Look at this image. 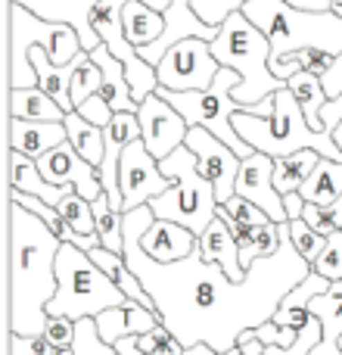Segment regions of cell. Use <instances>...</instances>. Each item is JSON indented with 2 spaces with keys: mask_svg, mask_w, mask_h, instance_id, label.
Returning a JSON list of instances; mask_svg holds the SVG:
<instances>
[{
  "mask_svg": "<svg viewBox=\"0 0 342 355\" xmlns=\"http://www.w3.org/2000/svg\"><path fill=\"white\" fill-rule=\"evenodd\" d=\"M153 218L150 202L125 212V262L153 293L162 324L183 346L208 343L218 352L233 349L240 334L274 318L280 300L312 271V262L289 240V221L280 225V250L255 259L246 281H233L221 262H208L199 243L187 259L156 262L143 250V234Z\"/></svg>",
  "mask_w": 342,
  "mask_h": 355,
  "instance_id": "6da1fadb",
  "label": "cell"
},
{
  "mask_svg": "<svg viewBox=\"0 0 342 355\" xmlns=\"http://www.w3.org/2000/svg\"><path fill=\"white\" fill-rule=\"evenodd\" d=\"M62 240L22 202L10 200V331L44 334L56 293Z\"/></svg>",
  "mask_w": 342,
  "mask_h": 355,
  "instance_id": "7a4b0ae2",
  "label": "cell"
},
{
  "mask_svg": "<svg viewBox=\"0 0 342 355\" xmlns=\"http://www.w3.org/2000/svg\"><path fill=\"white\" fill-rule=\"evenodd\" d=\"M233 128L237 135L249 144L252 150L268 156H289L296 150H318L327 159H339L342 162V150L336 147L333 135L327 131H314L308 125L305 112H302L299 100H296L293 87L283 85L274 94V112L271 116H255L246 106H240L233 112Z\"/></svg>",
  "mask_w": 342,
  "mask_h": 355,
  "instance_id": "3957f363",
  "label": "cell"
},
{
  "mask_svg": "<svg viewBox=\"0 0 342 355\" xmlns=\"http://www.w3.org/2000/svg\"><path fill=\"white\" fill-rule=\"evenodd\" d=\"M212 53L221 66H231L240 72V85L231 87V97L240 106L262 103L274 91H280L287 81L271 72V41L243 10H233L212 37Z\"/></svg>",
  "mask_w": 342,
  "mask_h": 355,
  "instance_id": "277c9868",
  "label": "cell"
},
{
  "mask_svg": "<svg viewBox=\"0 0 342 355\" xmlns=\"http://www.w3.org/2000/svg\"><path fill=\"white\" fill-rule=\"evenodd\" d=\"M243 12L268 35L271 62L302 47L342 53V16L333 10H302L289 0H246Z\"/></svg>",
  "mask_w": 342,
  "mask_h": 355,
  "instance_id": "5b68a950",
  "label": "cell"
},
{
  "mask_svg": "<svg viewBox=\"0 0 342 355\" xmlns=\"http://www.w3.org/2000/svg\"><path fill=\"white\" fill-rule=\"evenodd\" d=\"M128 293L91 259V252L75 243H62L56 256V293L50 300V315H69V318H87L100 315L103 309L125 306Z\"/></svg>",
  "mask_w": 342,
  "mask_h": 355,
  "instance_id": "8992f818",
  "label": "cell"
},
{
  "mask_svg": "<svg viewBox=\"0 0 342 355\" xmlns=\"http://www.w3.org/2000/svg\"><path fill=\"white\" fill-rule=\"evenodd\" d=\"M159 168L171 178V187L165 193L153 196L150 200V209H153L156 218H168L177 221V225H187L190 231L199 237L212 218L218 215V196H215V187L206 175H202L199 162H196V153L181 144L174 153H168L165 159H159Z\"/></svg>",
  "mask_w": 342,
  "mask_h": 355,
  "instance_id": "52a82bcc",
  "label": "cell"
},
{
  "mask_svg": "<svg viewBox=\"0 0 342 355\" xmlns=\"http://www.w3.org/2000/svg\"><path fill=\"white\" fill-rule=\"evenodd\" d=\"M10 87H35L37 85V72L31 62L28 50L31 47H44L50 53L53 62H72L81 53V37L72 25L66 22H50L41 19L37 12H31L22 3H10Z\"/></svg>",
  "mask_w": 342,
  "mask_h": 355,
  "instance_id": "ba28073f",
  "label": "cell"
},
{
  "mask_svg": "<svg viewBox=\"0 0 342 355\" xmlns=\"http://www.w3.org/2000/svg\"><path fill=\"white\" fill-rule=\"evenodd\" d=\"M233 85H240V72L231 66H221L215 81L208 87H202V91H171V87H162V85L156 87V91L187 119V125H202V128H208L215 137H221L227 147H233L246 159V156L255 153V150L233 128V112L240 110V103L231 97Z\"/></svg>",
  "mask_w": 342,
  "mask_h": 355,
  "instance_id": "9c48e42d",
  "label": "cell"
},
{
  "mask_svg": "<svg viewBox=\"0 0 342 355\" xmlns=\"http://www.w3.org/2000/svg\"><path fill=\"white\" fill-rule=\"evenodd\" d=\"M159 85L171 91H202L215 81L221 72L218 56L212 53V41L206 37H183V41L171 44L159 62Z\"/></svg>",
  "mask_w": 342,
  "mask_h": 355,
  "instance_id": "30bf717a",
  "label": "cell"
},
{
  "mask_svg": "<svg viewBox=\"0 0 342 355\" xmlns=\"http://www.w3.org/2000/svg\"><path fill=\"white\" fill-rule=\"evenodd\" d=\"M118 187H122V212H131L137 206H147L153 196L165 193L171 178L159 168V159L147 150L143 137L128 144L122 162H118Z\"/></svg>",
  "mask_w": 342,
  "mask_h": 355,
  "instance_id": "8fae6325",
  "label": "cell"
},
{
  "mask_svg": "<svg viewBox=\"0 0 342 355\" xmlns=\"http://www.w3.org/2000/svg\"><path fill=\"white\" fill-rule=\"evenodd\" d=\"M183 144L196 153V162H199L202 175L212 181L218 202H227L237 193V175L240 166H243V156L233 147H227L221 137H215L208 128H202V125H190Z\"/></svg>",
  "mask_w": 342,
  "mask_h": 355,
  "instance_id": "7c38bea8",
  "label": "cell"
},
{
  "mask_svg": "<svg viewBox=\"0 0 342 355\" xmlns=\"http://www.w3.org/2000/svg\"><path fill=\"white\" fill-rule=\"evenodd\" d=\"M137 119H141L143 144H147V150L156 156V159H165L168 153H174L190 131L187 119H183L159 91H153L150 97L141 100Z\"/></svg>",
  "mask_w": 342,
  "mask_h": 355,
  "instance_id": "4fadbf2b",
  "label": "cell"
},
{
  "mask_svg": "<svg viewBox=\"0 0 342 355\" xmlns=\"http://www.w3.org/2000/svg\"><path fill=\"white\" fill-rule=\"evenodd\" d=\"M37 168H41V175L47 178L50 184L78 190V193L87 196L91 202L103 193L100 168L93 166V162H87L69 141H62L60 147H53L50 153H44L41 159H37Z\"/></svg>",
  "mask_w": 342,
  "mask_h": 355,
  "instance_id": "5bb4252c",
  "label": "cell"
},
{
  "mask_svg": "<svg viewBox=\"0 0 342 355\" xmlns=\"http://www.w3.org/2000/svg\"><path fill=\"white\" fill-rule=\"evenodd\" d=\"M237 193L252 200L255 206H262L277 225L289 221L287 206H283V193L274 187V156L258 153V150L246 156L237 175Z\"/></svg>",
  "mask_w": 342,
  "mask_h": 355,
  "instance_id": "9a60e30c",
  "label": "cell"
},
{
  "mask_svg": "<svg viewBox=\"0 0 342 355\" xmlns=\"http://www.w3.org/2000/svg\"><path fill=\"white\" fill-rule=\"evenodd\" d=\"M10 3H22L28 6L31 12H37L41 19H50V22H66L78 31L81 37V47L84 50H93L100 41V35L93 31L91 25V16H93V6L100 0H10Z\"/></svg>",
  "mask_w": 342,
  "mask_h": 355,
  "instance_id": "2e32d148",
  "label": "cell"
},
{
  "mask_svg": "<svg viewBox=\"0 0 342 355\" xmlns=\"http://www.w3.org/2000/svg\"><path fill=\"white\" fill-rule=\"evenodd\" d=\"M93 318H97V327H100V334H103V340L112 346L122 337H143V334H150L162 321L156 309H147L134 300H128L125 306L103 309V312L93 315Z\"/></svg>",
  "mask_w": 342,
  "mask_h": 355,
  "instance_id": "e0dca14e",
  "label": "cell"
},
{
  "mask_svg": "<svg viewBox=\"0 0 342 355\" xmlns=\"http://www.w3.org/2000/svg\"><path fill=\"white\" fill-rule=\"evenodd\" d=\"M62 141H69L66 122H37V119L10 116V150H19L31 159H41L44 153L60 147Z\"/></svg>",
  "mask_w": 342,
  "mask_h": 355,
  "instance_id": "ac0fdd59",
  "label": "cell"
},
{
  "mask_svg": "<svg viewBox=\"0 0 342 355\" xmlns=\"http://www.w3.org/2000/svg\"><path fill=\"white\" fill-rule=\"evenodd\" d=\"M199 237L190 231L187 225H177L168 218H153V225L143 234V250L156 259V262H177L187 259L196 250Z\"/></svg>",
  "mask_w": 342,
  "mask_h": 355,
  "instance_id": "d6986e66",
  "label": "cell"
},
{
  "mask_svg": "<svg viewBox=\"0 0 342 355\" xmlns=\"http://www.w3.org/2000/svg\"><path fill=\"white\" fill-rule=\"evenodd\" d=\"M199 252L208 259V262L224 265V271L233 277V281H246V275H249V268H246L243 259H240L237 237H233L231 225H227L221 215H215L212 225L199 234Z\"/></svg>",
  "mask_w": 342,
  "mask_h": 355,
  "instance_id": "ffe728a7",
  "label": "cell"
},
{
  "mask_svg": "<svg viewBox=\"0 0 342 355\" xmlns=\"http://www.w3.org/2000/svg\"><path fill=\"white\" fill-rule=\"evenodd\" d=\"M91 56L100 66V72H103V87H100V94L106 97V103H109L116 112H137L141 110V103H137L134 94H131V81H128V72H125V62L118 60L106 44H97V47L91 50Z\"/></svg>",
  "mask_w": 342,
  "mask_h": 355,
  "instance_id": "44dd1931",
  "label": "cell"
},
{
  "mask_svg": "<svg viewBox=\"0 0 342 355\" xmlns=\"http://www.w3.org/2000/svg\"><path fill=\"white\" fill-rule=\"evenodd\" d=\"M308 309L321 318V340L308 355H342V281H333L327 293L314 296Z\"/></svg>",
  "mask_w": 342,
  "mask_h": 355,
  "instance_id": "7402d4cb",
  "label": "cell"
},
{
  "mask_svg": "<svg viewBox=\"0 0 342 355\" xmlns=\"http://www.w3.org/2000/svg\"><path fill=\"white\" fill-rule=\"evenodd\" d=\"M10 187L22 190V193H31V196H41L50 206H60V202L72 193V187L50 184L47 178L41 175V168H37V159L19 153V150H10Z\"/></svg>",
  "mask_w": 342,
  "mask_h": 355,
  "instance_id": "603a6c76",
  "label": "cell"
},
{
  "mask_svg": "<svg viewBox=\"0 0 342 355\" xmlns=\"http://www.w3.org/2000/svg\"><path fill=\"white\" fill-rule=\"evenodd\" d=\"M28 56H31V62H35L37 87H44L62 110L72 112L75 110V103H72V75H75V62H78V56H75L72 62H62V66L50 60V53L44 47H31Z\"/></svg>",
  "mask_w": 342,
  "mask_h": 355,
  "instance_id": "cb8c5ba5",
  "label": "cell"
},
{
  "mask_svg": "<svg viewBox=\"0 0 342 355\" xmlns=\"http://www.w3.org/2000/svg\"><path fill=\"white\" fill-rule=\"evenodd\" d=\"M122 22H125V35L137 50L150 47V44H156L165 35V12L153 10L147 0H128L122 10Z\"/></svg>",
  "mask_w": 342,
  "mask_h": 355,
  "instance_id": "d4e9b609",
  "label": "cell"
},
{
  "mask_svg": "<svg viewBox=\"0 0 342 355\" xmlns=\"http://www.w3.org/2000/svg\"><path fill=\"white\" fill-rule=\"evenodd\" d=\"M10 116L37 119V122H62L66 110L44 87H10Z\"/></svg>",
  "mask_w": 342,
  "mask_h": 355,
  "instance_id": "484cf974",
  "label": "cell"
},
{
  "mask_svg": "<svg viewBox=\"0 0 342 355\" xmlns=\"http://www.w3.org/2000/svg\"><path fill=\"white\" fill-rule=\"evenodd\" d=\"M299 193L305 196V202H318V206H330L333 200L342 196V162L321 156L314 172L308 175V181L299 187Z\"/></svg>",
  "mask_w": 342,
  "mask_h": 355,
  "instance_id": "4316f807",
  "label": "cell"
},
{
  "mask_svg": "<svg viewBox=\"0 0 342 355\" xmlns=\"http://www.w3.org/2000/svg\"><path fill=\"white\" fill-rule=\"evenodd\" d=\"M62 122H66V131H69V144H72V147L78 150L87 162H93V166L100 168V162H103V156H106V135H103V128H100V125H93V122H87L78 110L66 112V119H62Z\"/></svg>",
  "mask_w": 342,
  "mask_h": 355,
  "instance_id": "83f0119b",
  "label": "cell"
},
{
  "mask_svg": "<svg viewBox=\"0 0 342 355\" xmlns=\"http://www.w3.org/2000/svg\"><path fill=\"white\" fill-rule=\"evenodd\" d=\"M287 85L293 87V94H296V100H299L302 112H305L308 125H312L314 131H324L321 128V110H324L327 100H330V94H327V87H324V78L314 72H296Z\"/></svg>",
  "mask_w": 342,
  "mask_h": 355,
  "instance_id": "f1b7e54d",
  "label": "cell"
},
{
  "mask_svg": "<svg viewBox=\"0 0 342 355\" xmlns=\"http://www.w3.org/2000/svg\"><path fill=\"white\" fill-rule=\"evenodd\" d=\"M321 153L318 150H296L289 156H277L274 159V187L280 193H289V190H299L302 184L308 181V175L314 172Z\"/></svg>",
  "mask_w": 342,
  "mask_h": 355,
  "instance_id": "f546056e",
  "label": "cell"
},
{
  "mask_svg": "<svg viewBox=\"0 0 342 355\" xmlns=\"http://www.w3.org/2000/svg\"><path fill=\"white\" fill-rule=\"evenodd\" d=\"M333 60H336V56L327 53V50H321V47H302V50H293V53H283L277 62H271V72L283 81H289L296 72L324 75L327 69L333 66Z\"/></svg>",
  "mask_w": 342,
  "mask_h": 355,
  "instance_id": "4dcf8cb0",
  "label": "cell"
},
{
  "mask_svg": "<svg viewBox=\"0 0 342 355\" xmlns=\"http://www.w3.org/2000/svg\"><path fill=\"white\" fill-rule=\"evenodd\" d=\"M100 87H103V72H100V66L93 62L91 50H81L78 62H75V75H72V103H75V110H78L91 94H97Z\"/></svg>",
  "mask_w": 342,
  "mask_h": 355,
  "instance_id": "1f68e13d",
  "label": "cell"
},
{
  "mask_svg": "<svg viewBox=\"0 0 342 355\" xmlns=\"http://www.w3.org/2000/svg\"><path fill=\"white\" fill-rule=\"evenodd\" d=\"M72 355H118V349L112 343H106L103 334H100V327H97V318L87 315V318L75 321Z\"/></svg>",
  "mask_w": 342,
  "mask_h": 355,
  "instance_id": "d6a6232c",
  "label": "cell"
},
{
  "mask_svg": "<svg viewBox=\"0 0 342 355\" xmlns=\"http://www.w3.org/2000/svg\"><path fill=\"white\" fill-rule=\"evenodd\" d=\"M60 215L66 218V225L72 227L75 234H97V218H93V202L87 200V196H81L78 190H72V193L66 196V200L60 202Z\"/></svg>",
  "mask_w": 342,
  "mask_h": 355,
  "instance_id": "836d02e7",
  "label": "cell"
},
{
  "mask_svg": "<svg viewBox=\"0 0 342 355\" xmlns=\"http://www.w3.org/2000/svg\"><path fill=\"white\" fill-rule=\"evenodd\" d=\"M289 240H293V246L308 259V262H314V259L321 256V250H324V243H327L324 234L314 231L305 218H293V221H289Z\"/></svg>",
  "mask_w": 342,
  "mask_h": 355,
  "instance_id": "e575fe53",
  "label": "cell"
},
{
  "mask_svg": "<svg viewBox=\"0 0 342 355\" xmlns=\"http://www.w3.org/2000/svg\"><path fill=\"white\" fill-rule=\"evenodd\" d=\"M312 268L318 275H324L327 281H342V231H333L327 237L321 256L312 262Z\"/></svg>",
  "mask_w": 342,
  "mask_h": 355,
  "instance_id": "d590c367",
  "label": "cell"
},
{
  "mask_svg": "<svg viewBox=\"0 0 342 355\" xmlns=\"http://www.w3.org/2000/svg\"><path fill=\"white\" fill-rule=\"evenodd\" d=\"M141 349H147L150 355H183V349H187V346H183L181 340H177L174 334H171L168 327L159 321L153 331L141 337Z\"/></svg>",
  "mask_w": 342,
  "mask_h": 355,
  "instance_id": "8d00e7d4",
  "label": "cell"
},
{
  "mask_svg": "<svg viewBox=\"0 0 342 355\" xmlns=\"http://www.w3.org/2000/svg\"><path fill=\"white\" fill-rule=\"evenodd\" d=\"M318 340H321V318L314 315L312 321H308L305 327H302V334H299V340H296L293 346H264V355H308L318 346Z\"/></svg>",
  "mask_w": 342,
  "mask_h": 355,
  "instance_id": "74e56055",
  "label": "cell"
},
{
  "mask_svg": "<svg viewBox=\"0 0 342 355\" xmlns=\"http://www.w3.org/2000/svg\"><path fill=\"white\" fill-rule=\"evenodd\" d=\"M221 206L227 209V215H231L233 221H240V225H264V221H271V215L264 212L262 206H255L252 200H246V196L233 193L227 202H221Z\"/></svg>",
  "mask_w": 342,
  "mask_h": 355,
  "instance_id": "f35d334b",
  "label": "cell"
},
{
  "mask_svg": "<svg viewBox=\"0 0 342 355\" xmlns=\"http://www.w3.org/2000/svg\"><path fill=\"white\" fill-rule=\"evenodd\" d=\"M44 334H12L10 331V355H60Z\"/></svg>",
  "mask_w": 342,
  "mask_h": 355,
  "instance_id": "ab89813d",
  "label": "cell"
},
{
  "mask_svg": "<svg viewBox=\"0 0 342 355\" xmlns=\"http://www.w3.org/2000/svg\"><path fill=\"white\" fill-rule=\"evenodd\" d=\"M44 337H47L56 349H72V343H75V318H69V315H50L47 327H44Z\"/></svg>",
  "mask_w": 342,
  "mask_h": 355,
  "instance_id": "60d3db41",
  "label": "cell"
},
{
  "mask_svg": "<svg viewBox=\"0 0 342 355\" xmlns=\"http://www.w3.org/2000/svg\"><path fill=\"white\" fill-rule=\"evenodd\" d=\"M78 112L87 119V122H93V125H100V128H106V125L112 122V116H116V110H112L109 103H106V97L103 94H91V97L84 100V103L78 106Z\"/></svg>",
  "mask_w": 342,
  "mask_h": 355,
  "instance_id": "b9f144b4",
  "label": "cell"
},
{
  "mask_svg": "<svg viewBox=\"0 0 342 355\" xmlns=\"http://www.w3.org/2000/svg\"><path fill=\"white\" fill-rule=\"evenodd\" d=\"M339 119H342V94L339 97H330L327 106L321 110V128H324L327 135H333V128L339 125Z\"/></svg>",
  "mask_w": 342,
  "mask_h": 355,
  "instance_id": "7bdbcfd3",
  "label": "cell"
},
{
  "mask_svg": "<svg viewBox=\"0 0 342 355\" xmlns=\"http://www.w3.org/2000/svg\"><path fill=\"white\" fill-rule=\"evenodd\" d=\"M321 78H324L327 94H330V97H339V94H342V53L336 56V60H333V66L327 69Z\"/></svg>",
  "mask_w": 342,
  "mask_h": 355,
  "instance_id": "ee69618b",
  "label": "cell"
},
{
  "mask_svg": "<svg viewBox=\"0 0 342 355\" xmlns=\"http://www.w3.org/2000/svg\"><path fill=\"white\" fill-rule=\"evenodd\" d=\"M283 206H287L289 221H293V218H302V209H305V196H302L299 190H289V193H283Z\"/></svg>",
  "mask_w": 342,
  "mask_h": 355,
  "instance_id": "f6af8a7d",
  "label": "cell"
},
{
  "mask_svg": "<svg viewBox=\"0 0 342 355\" xmlns=\"http://www.w3.org/2000/svg\"><path fill=\"white\" fill-rule=\"evenodd\" d=\"M118 355H150L147 349H141V337H122L116 343Z\"/></svg>",
  "mask_w": 342,
  "mask_h": 355,
  "instance_id": "bcb514c9",
  "label": "cell"
},
{
  "mask_svg": "<svg viewBox=\"0 0 342 355\" xmlns=\"http://www.w3.org/2000/svg\"><path fill=\"white\" fill-rule=\"evenodd\" d=\"M183 355H243V349H240V346H233V349H227V352H218V349H212L208 343H196V346H187Z\"/></svg>",
  "mask_w": 342,
  "mask_h": 355,
  "instance_id": "7dc6e473",
  "label": "cell"
},
{
  "mask_svg": "<svg viewBox=\"0 0 342 355\" xmlns=\"http://www.w3.org/2000/svg\"><path fill=\"white\" fill-rule=\"evenodd\" d=\"M277 94V91H274ZM274 94H271V97H264L262 103H252V106H246V110L249 112H255V116H271V112H274Z\"/></svg>",
  "mask_w": 342,
  "mask_h": 355,
  "instance_id": "c3c4849f",
  "label": "cell"
},
{
  "mask_svg": "<svg viewBox=\"0 0 342 355\" xmlns=\"http://www.w3.org/2000/svg\"><path fill=\"white\" fill-rule=\"evenodd\" d=\"M289 3L302 6V10H330V0H289Z\"/></svg>",
  "mask_w": 342,
  "mask_h": 355,
  "instance_id": "681fc988",
  "label": "cell"
},
{
  "mask_svg": "<svg viewBox=\"0 0 342 355\" xmlns=\"http://www.w3.org/2000/svg\"><path fill=\"white\" fill-rule=\"evenodd\" d=\"M333 141H336V147L342 150V119H339V125L333 128Z\"/></svg>",
  "mask_w": 342,
  "mask_h": 355,
  "instance_id": "f907efd6",
  "label": "cell"
},
{
  "mask_svg": "<svg viewBox=\"0 0 342 355\" xmlns=\"http://www.w3.org/2000/svg\"><path fill=\"white\" fill-rule=\"evenodd\" d=\"M330 10L336 12V16H342V0H330Z\"/></svg>",
  "mask_w": 342,
  "mask_h": 355,
  "instance_id": "816d5d0a",
  "label": "cell"
},
{
  "mask_svg": "<svg viewBox=\"0 0 342 355\" xmlns=\"http://www.w3.org/2000/svg\"><path fill=\"white\" fill-rule=\"evenodd\" d=\"M243 3H246V0H243Z\"/></svg>",
  "mask_w": 342,
  "mask_h": 355,
  "instance_id": "f5cc1de1",
  "label": "cell"
},
{
  "mask_svg": "<svg viewBox=\"0 0 342 355\" xmlns=\"http://www.w3.org/2000/svg\"><path fill=\"white\" fill-rule=\"evenodd\" d=\"M339 346H342V343H339Z\"/></svg>",
  "mask_w": 342,
  "mask_h": 355,
  "instance_id": "db71d44e",
  "label": "cell"
}]
</instances>
